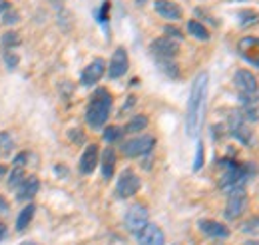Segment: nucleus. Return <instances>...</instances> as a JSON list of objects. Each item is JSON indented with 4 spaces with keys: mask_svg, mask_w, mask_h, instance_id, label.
I'll return each instance as SVG.
<instances>
[{
    "mask_svg": "<svg viewBox=\"0 0 259 245\" xmlns=\"http://www.w3.org/2000/svg\"><path fill=\"white\" fill-rule=\"evenodd\" d=\"M207 86H209L207 72H199L192 84L190 98H188V110H186V132L192 138L199 134L201 124H203L205 104H207Z\"/></svg>",
    "mask_w": 259,
    "mask_h": 245,
    "instance_id": "1",
    "label": "nucleus"
},
{
    "mask_svg": "<svg viewBox=\"0 0 259 245\" xmlns=\"http://www.w3.org/2000/svg\"><path fill=\"white\" fill-rule=\"evenodd\" d=\"M112 112V94L108 92L106 88H98L96 92L92 94L88 108H86V122L90 128L100 130L104 128V124L108 122Z\"/></svg>",
    "mask_w": 259,
    "mask_h": 245,
    "instance_id": "2",
    "label": "nucleus"
},
{
    "mask_svg": "<svg viewBox=\"0 0 259 245\" xmlns=\"http://www.w3.org/2000/svg\"><path fill=\"white\" fill-rule=\"evenodd\" d=\"M227 126H229V134H231L239 144H243V146H253V142H255L253 132H251V128L247 126L245 118L241 116V112H231Z\"/></svg>",
    "mask_w": 259,
    "mask_h": 245,
    "instance_id": "3",
    "label": "nucleus"
},
{
    "mask_svg": "<svg viewBox=\"0 0 259 245\" xmlns=\"http://www.w3.org/2000/svg\"><path fill=\"white\" fill-rule=\"evenodd\" d=\"M140 187H142V180L132 170H124L118 178V184H116V195L120 199H128L140 191Z\"/></svg>",
    "mask_w": 259,
    "mask_h": 245,
    "instance_id": "4",
    "label": "nucleus"
},
{
    "mask_svg": "<svg viewBox=\"0 0 259 245\" xmlns=\"http://www.w3.org/2000/svg\"><path fill=\"white\" fill-rule=\"evenodd\" d=\"M156 146V138L154 136H140V138H132L128 142L122 144V152L128 157H140L146 155L154 150Z\"/></svg>",
    "mask_w": 259,
    "mask_h": 245,
    "instance_id": "5",
    "label": "nucleus"
},
{
    "mask_svg": "<svg viewBox=\"0 0 259 245\" xmlns=\"http://www.w3.org/2000/svg\"><path fill=\"white\" fill-rule=\"evenodd\" d=\"M148 221H150V214H148V210H146L142 203L132 206L128 212H126V217H124L126 229H128L130 233H134V235H136Z\"/></svg>",
    "mask_w": 259,
    "mask_h": 245,
    "instance_id": "6",
    "label": "nucleus"
},
{
    "mask_svg": "<svg viewBox=\"0 0 259 245\" xmlns=\"http://www.w3.org/2000/svg\"><path fill=\"white\" fill-rule=\"evenodd\" d=\"M227 195H229V199H227L226 206V217L227 219H239L247 210V193H245V189H235V191H231Z\"/></svg>",
    "mask_w": 259,
    "mask_h": 245,
    "instance_id": "7",
    "label": "nucleus"
},
{
    "mask_svg": "<svg viewBox=\"0 0 259 245\" xmlns=\"http://www.w3.org/2000/svg\"><path fill=\"white\" fill-rule=\"evenodd\" d=\"M138 245H165V233L160 225L156 223H146L138 233H136Z\"/></svg>",
    "mask_w": 259,
    "mask_h": 245,
    "instance_id": "8",
    "label": "nucleus"
},
{
    "mask_svg": "<svg viewBox=\"0 0 259 245\" xmlns=\"http://www.w3.org/2000/svg\"><path fill=\"white\" fill-rule=\"evenodd\" d=\"M130 68V58L128 52L124 48H116V52L112 54V60H110V66H108V76L110 80H118L122 78Z\"/></svg>",
    "mask_w": 259,
    "mask_h": 245,
    "instance_id": "9",
    "label": "nucleus"
},
{
    "mask_svg": "<svg viewBox=\"0 0 259 245\" xmlns=\"http://www.w3.org/2000/svg\"><path fill=\"white\" fill-rule=\"evenodd\" d=\"M237 52L241 54L243 60H247L255 68H259V38H255V36L241 38L237 44Z\"/></svg>",
    "mask_w": 259,
    "mask_h": 245,
    "instance_id": "10",
    "label": "nucleus"
},
{
    "mask_svg": "<svg viewBox=\"0 0 259 245\" xmlns=\"http://www.w3.org/2000/svg\"><path fill=\"white\" fill-rule=\"evenodd\" d=\"M197 227L203 235L211 237V239H227L229 237V229L226 223H220L215 219H199Z\"/></svg>",
    "mask_w": 259,
    "mask_h": 245,
    "instance_id": "11",
    "label": "nucleus"
},
{
    "mask_svg": "<svg viewBox=\"0 0 259 245\" xmlns=\"http://www.w3.org/2000/svg\"><path fill=\"white\" fill-rule=\"evenodd\" d=\"M104 72H106V62L102 60V58H94V60L84 68V72L80 76L82 86H94L98 80H102Z\"/></svg>",
    "mask_w": 259,
    "mask_h": 245,
    "instance_id": "12",
    "label": "nucleus"
},
{
    "mask_svg": "<svg viewBox=\"0 0 259 245\" xmlns=\"http://www.w3.org/2000/svg\"><path fill=\"white\" fill-rule=\"evenodd\" d=\"M233 84L241 94H257L259 90L257 78L249 70H237L233 74Z\"/></svg>",
    "mask_w": 259,
    "mask_h": 245,
    "instance_id": "13",
    "label": "nucleus"
},
{
    "mask_svg": "<svg viewBox=\"0 0 259 245\" xmlns=\"http://www.w3.org/2000/svg\"><path fill=\"white\" fill-rule=\"evenodd\" d=\"M98 161H100V150H98L96 144H90L84 153H82V157H80V174L82 176H90L94 170H96Z\"/></svg>",
    "mask_w": 259,
    "mask_h": 245,
    "instance_id": "14",
    "label": "nucleus"
},
{
    "mask_svg": "<svg viewBox=\"0 0 259 245\" xmlns=\"http://www.w3.org/2000/svg\"><path fill=\"white\" fill-rule=\"evenodd\" d=\"M150 50H152V54L156 58H174L178 54V42H174L167 36L165 38H158V40L152 42Z\"/></svg>",
    "mask_w": 259,
    "mask_h": 245,
    "instance_id": "15",
    "label": "nucleus"
},
{
    "mask_svg": "<svg viewBox=\"0 0 259 245\" xmlns=\"http://www.w3.org/2000/svg\"><path fill=\"white\" fill-rule=\"evenodd\" d=\"M154 6H156V12L167 20H180L182 18V8L171 0H156Z\"/></svg>",
    "mask_w": 259,
    "mask_h": 245,
    "instance_id": "16",
    "label": "nucleus"
},
{
    "mask_svg": "<svg viewBox=\"0 0 259 245\" xmlns=\"http://www.w3.org/2000/svg\"><path fill=\"white\" fill-rule=\"evenodd\" d=\"M38 191H40V182H38L36 176H30V178H26L22 184L18 185L16 197H18L20 201H28V199H32Z\"/></svg>",
    "mask_w": 259,
    "mask_h": 245,
    "instance_id": "17",
    "label": "nucleus"
},
{
    "mask_svg": "<svg viewBox=\"0 0 259 245\" xmlns=\"http://www.w3.org/2000/svg\"><path fill=\"white\" fill-rule=\"evenodd\" d=\"M100 164H102V178L112 180L114 170H116V152L112 148H106L100 155Z\"/></svg>",
    "mask_w": 259,
    "mask_h": 245,
    "instance_id": "18",
    "label": "nucleus"
},
{
    "mask_svg": "<svg viewBox=\"0 0 259 245\" xmlns=\"http://www.w3.org/2000/svg\"><path fill=\"white\" fill-rule=\"evenodd\" d=\"M34 214H36V206H34V203L24 206V210L18 214V219H16V231H24V229L32 223Z\"/></svg>",
    "mask_w": 259,
    "mask_h": 245,
    "instance_id": "19",
    "label": "nucleus"
},
{
    "mask_svg": "<svg viewBox=\"0 0 259 245\" xmlns=\"http://www.w3.org/2000/svg\"><path fill=\"white\" fill-rule=\"evenodd\" d=\"M158 66L169 80H178L180 78V68L171 58H158Z\"/></svg>",
    "mask_w": 259,
    "mask_h": 245,
    "instance_id": "20",
    "label": "nucleus"
},
{
    "mask_svg": "<svg viewBox=\"0 0 259 245\" xmlns=\"http://www.w3.org/2000/svg\"><path fill=\"white\" fill-rule=\"evenodd\" d=\"M188 32H190L194 38H197V40H209L207 28H205L201 22H197V20H190V22H188Z\"/></svg>",
    "mask_w": 259,
    "mask_h": 245,
    "instance_id": "21",
    "label": "nucleus"
},
{
    "mask_svg": "<svg viewBox=\"0 0 259 245\" xmlns=\"http://www.w3.org/2000/svg\"><path fill=\"white\" fill-rule=\"evenodd\" d=\"M144 128H148V118L140 114V116H134V118L126 124L124 132H128V134H138V132H142Z\"/></svg>",
    "mask_w": 259,
    "mask_h": 245,
    "instance_id": "22",
    "label": "nucleus"
},
{
    "mask_svg": "<svg viewBox=\"0 0 259 245\" xmlns=\"http://www.w3.org/2000/svg\"><path fill=\"white\" fill-rule=\"evenodd\" d=\"M14 150V140L8 132H0V157H8Z\"/></svg>",
    "mask_w": 259,
    "mask_h": 245,
    "instance_id": "23",
    "label": "nucleus"
},
{
    "mask_svg": "<svg viewBox=\"0 0 259 245\" xmlns=\"http://www.w3.org/2000/svg\"><path fill=\"white\" fill-rule=\"evenodd\" d=\"M237 20H239V24L243 26V28H247V26H253V24H257L259 22V14L255 10H241L239 14H237Z\"/></svg>",
    "mask_w": 259,
    "mask_h": 245,
    "instance_id": "24",
    "label": "nucleus"
},
{
    "mask_svg": "<svg viewBox=\"0 0 259 245\" xmlns=\"http://www.w3.org/2000/svg\"><path fill=\"white\" fill-rule=\"evenodd\" d=\"M24 176H26V174H24V168H22V166H16V168L10 172V176H8V187H10V189H18V185L26 180Z\"/></svg>",
    "mask_w": 259,
    "mask_h": 245,
    "instance_id": "25",
    "label": "nucleus"
},
{
    "mask_svg": "<svg viewBox=\"0 0 259 245\" xmlns=\"http://www.w3.org/2000/svg\"><path fill=\"white\" fill-rule=\"evenodd\" d=\"M20 42H22V38H20V34L16 30H8L2 36V46H4L6 50H12V48L20 46Z\"/></svg>",
    "mask_w": 259,
    "mask_h": 245,
    "instance_id": "26",
    "label": "nucleus"
},
{
    "mask_svg": "<svg viewBox=\"0 0 259 245\" xmlns=\"http://www.w3.org/2000/svg\"><path fill=\"white\" fill-rule=\"evenodd\" d=\"M122 134H124V130L118 128V126H108V128H104V140L110 142V144L122 140Z\"/></svg>",
    "mask_w": 259,
    "mask_h": 245,
    "instance_id": "27",
    "label": "nucleus"
},
{
    "mask_svg": "<svg viewBox=\"0 0 259 245\" xmlns=\"http://www.w3.org/2000/svg\"><path fill=\"white\" fill-rule=\"evenodd\" d=\"M4 62H6V68H8V70H14V68L18 66L20 58H18L12 50H6V54H4Z\"/></svg>",
    "mask_w": 259,
    "mask_h": 245,
    "instance_id": "28",
    "label": "nucleus"
},
{
    "mask_svg": "<svg viewBox=\"0 0 259 245\" xmlns=\"http://www.w3.org/2000/svg\"><path fill=\"white\" fill-rule=\"evenodd\" d=\"M2 20H4V24H16V22H18L20 18H18V12L10 8V10H6V12H4Z\"/></svg>",
    "mask_w": 259,
    "mask_h": 245,
    "instance_id": "29",
    "label": "nucleus"
},
{
    "mask_svg": "<svg viewBox=\"0 0 259 245\" xmlns=\"http://www.w3.org/2000/svg\"><path fill=\"white\" fill-rule=\"evenodd\" d=\"M203 166V144L199 142L197 144V150H195V161H194V170L197 172L199 168Z\"/></svg>",
    "mask_w": 259,
    "mask_h": 245,
    "instance_id": "30",
    "label": "nucleus"
},
{
    "mask_svg": "<svg viewBox=\"0 0 259 245\" xmlns=\"http://www.w3.org/2000/svg\"><path fill=\"white\" fill-rule=\"evenodd\" d=\"M243 231H245V233H257L259 231V217L249 219V221L243 225Z\"/></svg>",
    "mask_w": 259,
    "mask_h": 245,
    "instance_id": "31",
    "label": "nucleus"
},
{
    "mask_svg": "<svg viewBox=\"0 0 259 245\" xmlns=\"http://www.w3.org/2000/svg\"><path fill=\"white\" fill-rule=\"evenodd\" d=\"M163 32L167 34V38H176V40H182L184 38V34L178 30V28H174V26H165Z\"/></svg>",
    "mask_w": 259,
    "mask_h": 245,
    "instance_id": "32",
    "label": "nucleus"
},
{
    "mask_svg": "<svg viewBox=\"0 0 259 245\" xmlns=\"http://www.w3.org/2000/svg\"><path fill=\"white\" fill-rule=\"evenodd\" d=\"M26 161H28V152H20L14 157V166H26Z\"/></svg>",
    "mask_w": 259,
    "mask_h": 245,
    "instance_id": "33",
    "label": "nucleus"
},
{
    "mask_svg": "<svg viewBox=\"0 0 259 245\" xmlns=\"http://www.w3.org/2000/svg\"><path fill=\"white\" fill-rule=\"evenodd\" d=\"M6 235H8V227H6V223L0 221V241L6 239Z\"/></svg>",
    "mask_w": 259,
    "mask_h": 245,
    "instance_id": "34",
    "label": "nucleus"
},
{
    "mask_svg": "<svg viewBox=\"0 0 259 245\" xmlns=\"http://www.w3.org/2000/svg\"><path fill=\"white\" fill-rule=\"evenodd\" d=\"M8 210H10V208H8V201H6V199L0 195V212H2V214H6Z\"/></svg>",
    "mask_w": 259,
    "mask_h": 245,
    "instance_id": "35",
    "label": "nucleus"
},
{
    "mask_svg": "<svg viewBox=\"0 0 259 245\" xmlns=\"http://www.w3.org/2000/svg\"><path fill=\"white\" fill-rule=\"evenodd\" d=\"M6 10H10V4H8V0H0V14H4Z\"/></svg>",
    "mask_w": 259,
    "mask_h": 245,
    "instance_id": "36",
    "label": "nucleus"
},
{
    "mask_svg": "<svg viewBox=\"0 0 259 245\" xmlns=\"http://www.w3.org/2000/svg\"><path fill=\"white\" fill-rule=\"evenodd\" d=\"M6 172H8V170H6V166H2V164H0V180H2V176H6Z\"/></svg>",
    "mask_w": 259,
    "mask_h": 245,
    "instance_id": "37",
    "label": "nucleus"
},
{
    "mask_svg": "<svg viewBox=\"0 0 259 245\" xmlns=\"http://www.w3.org/2000/svg\"><path fill=\"white\" fill-rule=\"evenodd\" d=\"M245 245H259V241H255V239H249V241H245Z\"/></svg>",
    "mask_w": 259,
    "mask_h": 245,
    "instance_id": "38",
    "label": "nucleus"
},
{
    "mask_svg": "<svg viewBox=\"0 0 259 245\" xmlns=\"http://www.w3.org/2000/svg\"><path fill=\"white\" fill-rule=\"evenodd\" d=\"M20 245H36V243H32V241H24V243H20Z\"/></svg>",
    "mask_w": 259,
    "mask_h": 245,
    "instance_id": "39",
    "label": "nucleus"
}]
</instances>
